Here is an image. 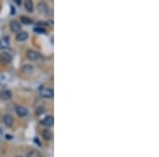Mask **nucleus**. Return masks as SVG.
<instances>
[{"instance_id": "obj_1", "label": "nucleus", "mask_w": 159, "mask_h": 157, "mask_svg": "<svg viewBox=\"0 0 159 157\" xmlns=\"http://www.w3.org/2000/svg\"><path fill=\"white\" fill-rule=\"evenodd\" d=\"M39 93L43 98H46V99H49V98H52L54 93H53V89L51 88H48V87H44L41 86L39 89Z\"/></svg>"}, {"instance_id": "obj_2", "label": "nucleus", "mask_w": 159, "mask_h": 157, "mask_svg": "<svg viewBox=\"0 0 159 157\" xmlns=\"http://www.w3.org/2000/svg\"><path fill=\"white\" fill-rule=\"evenodd\" d=\"M28 57L30 59H32V61H38V59H41V54H40L39 52H37V51H35V50H29L27 53Z\"/></svg>"}, {"instance_id": "obj_3", "label": "nucleus", "mask_w": 159, "mask_h": 157, "mask_svg": "<svg viewBox=\"0 0 159 157\" xmlns=\"http://www.w3.org/2000/svg\"><path fill=\"white\" fill-rule=\"evenodd\" d=\"M15 111H16V114L18 115L19 117H26L28 115V109L25 107V106H21V105H18L15 107Z\"/></svg>"}, {"instance_id": "obj_4", "label": "nucleus", "mask_w": 159, "mask_h": 157, "mask_svg": "<svg viewBox=\"0 0 159 157\" xmlns=\"http://www.w3.org/2000/svg\"><path fill=\"white\" fill-rule=\"evenodd\" d=\"M40 123L43 124L44 126H46V127H50V126L53 125V123H54V120H53L52 116H47L46 118H44L43 120L40 121Z\"/></svg>"}, {"instance_id": "obj_5", "label": "nucleus", "mask_w": 159, "mask_h": 157, "mask_svg": "<svg viewBox=\"0 0 159 157\" xmlns=\"http://www.w3.org/2000/svg\"><path fill=\"white\" fill-rule=\"evenodd\" d=\"M10 28L13 32H16V33H19L20 30H21V25L19 24L18 21L16 20H13V21L10 22Z\"/></svg>"}, {"instance_id": "obj_6", "label": "nucleus", "mask_w": 159, "mask_h": 157, "mask_svg": "<svg viewBox=\"0 0 159 157\" xmlns=\"http://www.w3.org/2000/svg\"><path fill=\"white\" fill-rule=\"evenodd\" d=\"M38 10H39V12L44 15H49V8L47 6V4L45 3H39L38 4Z\"/></svg>"}, {"instance_id": "obj_7", "label": "nucleus", "mask_w": 159, "mask_h": 157, "mask_svg": "<svg viewBox=\"0 0 159 157\" xmlns=\"http://www.w3.org/2000/svg\"><path fill=\"white\" fill-rule=\"evenodd\" d=\"M3 122L6 124V126H12L13 125V122H14V119L11 115H6L3 117Z\"/></svg>"}, {"instance_id": "obj_8", "label": "nucleus", "mask_w": 159, "mask_h": 157, "mask_svg": "<svg viewBox=\"0 0 159 157\" xmlns=\"http://www.w3.org/2000/svg\"><path fill=\"white\" fill-rule=\"evenodd\" d=\"M11 59H12V57H11V55H10L9 53L3 52L0 54V61L2 63H10Z\"/></svg>"}, {"instance_id": "obj_9", "label": "nucleus", "mask_w": 159, "mask_h": 157, "mask_svg": "<svg viewBox=\"0 0 159 157\" xmlns=\"http://www.w3.org/2000/svg\"><path fill=\"white\" fill-rule=\"evenodd\" d=\"M28 38V33L27 32H19L17 35H16V39L18 41H25Z\"/></svg>"}, {"instance_id": "obj_10", "label": "nucleus", "mask_w": 159, "mask_h": 157, "mask_svg": "<svg viewBox=\"0 0 159 157\" xmlns=\"http://www.w3.org/2000/svg\"><path fill=\"white\" fill-rule=\"evenodd\" d=\"M0 97H1L3 100H9V99H11L12 95H11V91H10V90H2V91L0 93Z\"/></svg>"}, {"instance_id": "obj_11", "label": "nucleus", "mask_w": 159, "mask_h": 157, "mask_svg": "<svg viewBox=\"0 0 159 157\" xmlns=\"http://www.w3.org/2000/svg\"><path fill=\"white\" fill-rule=\"evenodd\" d=\"M25 8L28 12H32L33 11V2L30 1V0H27L25 2Z\"/></svg>"}, {"instance_id": "obj_12", "label": "nucleus", "mask_w": 159, "mask_h": 157, "mask_svg": "<svg viewBox=\"0 0 159 157\" xmlns=\"http://www.w3.org/2000/svg\"><path fill=\"white\" fill-rule=\"evenodd\" d=\"M44 135V138L46 139V140H50V139H52V133L50 132V131H45V132L43 133Z\"/></svg>"}, {"instance_id": "obj_13", "label": "nucleus", "mask_w": 159, "mask_h": 157, "mask_svg": "<svg viewBox=\"0 0 159 157\" xmlns=\"http://www.w3.org/2000/svg\"><path fill=\"white\" fill-rule=\"evenodd\" d=\"M21 22L22 24H26V25H29V24H32V19H30L29 17H27V16H22Z\"/></svg>"}, {"instance_id": "obj_14", "label": "nucleus", "mask_w": 159, "mask_h": 157, "mask_svg": "<svg viewBox=\"0 0 159 157\" xmlns=\"http://www.w3.org/2000/svg\"><path fill=\"white\" fill-rule=\"evenodd\" d=\"M22 71H24V72H32V71H33V67H32V66H29V65H26L25 67H24V69H22Z\"/></svg>"}, {"instance_id": "obj_15", "label": "nucleus", "mask_w": 159, "mask_h": 157, "mask_svg": "<svg viewBox=\"0 0 159 157\" xmlns=\"http://www.w3.org/2000/svg\"><path fill=\"white\" fill-rule=\"evenodd\" d=\"M34 31L39 32V33H45V30H44V29H40V28H35L34 29Z\"/></svg>"}, {"instance_id": "obj_16", "label": "nucleus", "mask_w": 159, "mask_h": 157, "mask_svg": "<svg viewBox=\"0 0 159 157\" xmlns=\"http://www.w3.org/2000/svg\"><path fill=\"white\" fill-rule=\"evenodd\" d=\"M43 111H44V108H37V114L40 115L41 113H44Z\"/></svg>"}, {"instance_id": "obj_17", "label": "nucleus", "mask_w": 159, "mask_h": 157, "mask_svg": "<svg viewBox=\"0 0 159 157\" xmlns=\"http://www.w3.org/2000/svg\"><path fill=\"white\" fill-rule=\"evenodd\" d=\"M6 138H8V139H11V138H12V137H11V136H10V135H6Z\"/></svg>"}, {"instance_id": "obj_18", "label": "nucleus", "mask_w": 159, "mask_h": 157, "mask_svg": "<svg viewBox=\"0 0 159 157\" xmlns=\"http://www.w3.org/2000/svg\"><path fill=\"white\" fill-rule=\"evenodd\" d=\"M17 157H21V156H17Z\"/></svg>"}]
</instances>
